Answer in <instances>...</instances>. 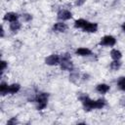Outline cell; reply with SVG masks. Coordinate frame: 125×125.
<instances>
[{"label":"cell","mask_w":125,"mask_h":125,"mask_svg":"<svg viewBox=\"0 0 125 125\" xmlns=\"http://www.w3.org/2000/svg\"><path fill=\"white\" fill-rule=\"evenodd\" d=\"M48 98H49V94L47 93H39L38 95H36V97L34 98V101L37 104L38 110H42L47 106Z\"/></svg>","instance_id":"6da1fadb"},{"label":"cell","mask_w":125,"mask_h":125,"mask_svg":"<svg viewBox=\"0 0 125 125\" xmlns=\"http://www.w3.org/2000/svg\"><path fill=\"white\" fill-rule=\"evenodd\" d=\"M61 67L63 70H72L73 69V63L70 61V55L65 53L61 56Z\"/></svg>","instance_id":"7a4b0ae2"},{"label":"cell","mask_w":125,"mask_h":125,"mask_svg":"<svg viewBox=\"0 0 125 125\" xmlns=\"http://www.w3.org/2000/svg\"><path fill=\"white\" fill-rule=\"evenodd\" d=\"M115 43H116V39L113 37V36H111V35H105V36H104L102 39H101V41H100V45H102V46H114L115 45Z\"/></svg>","instance_id":"3957f363"},{"label":"cell","mask_w":125,"mask_h":125,"mask_svg":"<svg viewBox=\"0 0 125 125\" xmlns=\"http://www.w3.org/2000/svg\"><path fill=\"white\" fill-rule=\"evenodd\" d=\"M45 63L48 65H57V64L61 63V57L56 54L50 55L49 57H47L45 59Z\"/></svg>","instance_id":"277c9868"},{"label":"cell","mask_w":125,"mask_h":125,"mask_svg":"<svg viewBox=\"0 0 125 125\" xmlns=\"http://www.w3.org/2000/svg\"><path fill=\"white\" fill-rule=\"evenodd\" d=\"M72 18V14L68 10H61L58 13V19L61 21H67Z\"/></svg>","instance_id":"5b68a950"},{"label":"cell","mask_w":125,"mask_h":125,"mask_svg":"<svg viewBox=\"0 0 125 125\" xmlns=\"http://www.w3.org/2000/svg\"><path fill=\"white\" fill-rule=\"evenodd\" d=\"M83 31L85 32H90V33H93V32H96L98 30V24L96 22H87V24L82 28Z\"/></svg>","instance_id":"8992f818"},{"label":"cell","mask_w":125,"mask_h":125,"mask_svg":"<svg viewBox=\"0 0 125 125\" xmlns=\"http://www.w3.org/2000/svg\"><path fill=\"white\" fill-rule=\"evenodd\" d=\"M66 29H67V25L65 23H63L62 21L56 22L53 25V30H55L57 32H64Z\"/></svg>","instance_id":"52a82bcc"},{"label":"cell","mask_w":125,"mask_h":125,"mask_svg":"<svg viewBox=\"0 0 125 125\" xmlns=\"http://www.w3.org/2000/svg\"><path fill=\"white\" fill-rule=\"evenodd\" d=\"M75 54L78 55V56H81V57H88V56H91L92 55V51L88 48H78L76 51H75Z\"/></svg>","instance_id":"ba28073f"},{"label":"cell","mask_w":125,"mask_h":125,"mask_svg":"<svg viewBox=\"0 0 125 125\" xmlns=\"http://www.w3.org/2000/svg\"><path fill=\"white\" fill-rule=\"evenodd\" d=\"M96 91L100 94H105L109 91V86L107 84H104V83H101V84H98L96 86Z\"/></svg>","instance_id":"9c48e42d"},{"label":"cell","mask_w":125,"mask_h":125,"mask_svg":"<svg viewBox=\"0 0 125 125\" xmlns=\"http://www.w3.org/2000/svg\"><path fill=\"white\" fill-rule=\"evenodd\" d=\"M18 18H19L18 14L14 13V12H9V13H7V14L4 16V20H5V21H10V22L17 21H18Z\"/></svg>","instance_id":"30bf717a"},{"label":"cell","mask_w":125,"mask_h":125,"mask_svg":"<svg viewBox=\"0 0 125 125\" xmlns=\"http://www.w3.org/2000/svg\"><path fill=\"white\" fill-rule=\"evenodd\" d=\"M121 62L119 61V60H113L111 62H110V64H109V67H110V69L111 70H118L120 67H121Z\"/></svg>","instance_id":"8fae6325"},{"label":"cell","mask_w":125,"mask_h":125,"mask_svg":"<svg viewBox=\"0 0 125 125\" xmlns=\"http://www.w3.org/2000/svg\"><path fill=\"white\" fill-rule=\"evenodd\" d=\"M20 89H21L20 84H18V83L11 84V85H9V94H16L20 91Z\"/></svg>","instance_id":"7c38bea8"},{"label":"cell","mask_w":125,"mask_h":125,"mask_svg":"<svg viewBox=\"0 0 125 125\" xmlns=\"http://www.w3.org/2000/svg\"><path fill=\"white\" fill-rule=\"evenodd\" d=\"M87 21L84 20V19H79V20H76L74 21V27L75 28H83L86 24H87Z\"/></svg>","instance_id":"4fadbf2b"},{"label":"cell","mask_w":125,"mask_h":125,"mask_svg":"<svg viewBox=\"0 0 125 125\" xmlns=\"http://www.w3.org/2000/svg\"><path fill=\"white\" fill-rule=\"evenodd\" d=\"M110 57L113 60H120L121 57H122V53L117 49H113V50L110 51Z\"/></svg>","instance_id":"5bb4252c"},{"label":"cell","mask_w":125,"mask_h":125,"mask_svg":"<svg viewBox=\"0 0 125 125\" xmlns=\"http://www.w3.org/2000/svg\"><path fill=\"white\" fill-rule=\"evenodd\" d=\"M105 104H106L105 100H104V99H99V100L95 101V109H101V108L104 107Z\"/></svg>","instance_id":"9a60e30c"},{"label":"cell","mask_w":125,"mask_h":125,"mask_svg":"<svg viewBox=\"0 0 125 125\" xmlns=\"http://www.w3.org/2000/svg\"><path fill=\"white\" fill-rule=\"evenodd\" d=\"M0 93L2 96H5L6 94L9 93V85L6 82H2L0 84Z\"/></svg>","instance_id":"2e32d148"},{"label":"cell","mask_w":125,"mask_h":125,"mask_svg":"<svg viewBox=\"0 0 125 125\" xmlns=\"http://www.w3.org/2000/svg\"><path fill=\"white\" fill-rule=\"evenodd\" d=\"M21 27V22H19L18 21H13V22L10 23V29H11L13 32H16V31H18V30H20Z\"/></svg>","instance_id":"e0dca14e"},{"label":"cell","mask_w":125,"mask_h":125,"mask_svg":"<svg viewBox=\"0 0 125 125\" xmlns=\"http://www.w3.org/2000/svg\"><path fill=\"white\" fill-rule=\"evenodd\" d=\"M117 86L120 90L125 91V77H120L117 81Z\"/></svg>","instance_id":"ac0fdd59"},{"label":"cell","mask_w":125,"mask_h":125,"mask_svg":"<svg viewBox=\"0 0 125 125\" xmlns=\"http://www.w3.org/2000/svg\"><path fill=\"white\" fill-rule=\"evenodd\" d=\"M69 79L72 81V82H77L78 81V79H79V74H78V72H72L71 74H70V76H69Z\"/></svg>","instance_id":"d6986e66"},{"label":"cell","mask_w":125,"mask_h":125,"mask_svg":"<svg viewBox=\"0 0 125 125\" xmlns=\"http://www.w3.org/2000/svg\"><path fill=\"white\" fill-rule=\"evenodd\" d=\"M21 19H22L23 21L28 22V21H30L32 20V16H31L30 14H23L22 17H21Z\"/></svg>","instance_id":"ffe728a7"},{"label":"cell","mask_w":125,"mask_h":125,"mask_svg":"<svg viewBox=\"0 0 125 125\" xmlns=\"http://www.w3.org/2000/svg\"><path fill=\"white\" fill-rule=\"evenodd\" d=\"M17 123H18L17 117H12L11 119H9V120L7 121V124H9V125H15V124H17Z\"/></svg>","instance_id":"44dd1931"},{"label":"cell","mask_w":125,"mask_h":125,"mask_svg":"<svg viewBox=\"0 0 125 125\" xmlns=\"http://www.w3.org/2000/svg\"><path fill=\"white\" fill-rule=\"evenodd\" d=\"M8 66V62L6 61H1V71L3 72Z\"/></svg>","instance_id":"7402d4cb"},{"label":"cell","mask_w":125,"mask_h":125,"mask_svg":"<svg viewBox=\"0 0 125 125\" xmlns=\"http://www.w3.org/2000/svg\"><path fill=\"white\" fill-rule=\"evenodd\" d=\"M85 3V0H76L75 1V5L76 6H82Z\"/></svg>","instance_id":"603a6c76"},{"label":"cell","mask_w":125,"mask_h":125,"mask_svg":"<svg viewBox=\"0 0 125 125\" xmlns=\"http://www.w3.org/2000/svg\"><path fill=\"white\" fill-rule=\"evenodd\" d=\"M120 104H121L122 106H125V97L121 98V100H120Z\"/></svg>","instance_id":"cb8c5ba5"},{"label":"cell","mask_w":125,"mask_h":125,"mask_svg":"<svg viewBox=\"0 0 125 125\" xmlns=\"http://www.w3.org/2000/svg\"><path fill=\"white\" fill-rule=\"evenodd\" d=\"M3 36H4V28L1 27V37H3Z\"/></svg>","instance_id":"d4e9b609"},{"label":"cell","mask_w":125,"mask_h":125,"mask_svg":"<svg viewBox=\"0 0 125 125\" xmlns=\"http://www.w3.org/2000/svg\"><path fill=\"white\" fill-rule=\"evenodd\" d=\"M121 27H122V30H123V31H125V22L122 24V26H121Z\"/></svg>","instance_id":"484cf974"}]
</instances>
